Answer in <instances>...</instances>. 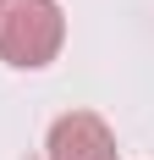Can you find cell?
I'll use <instances>...</instances> for the list:
<instances>
[{
    "mask_svg": "<svg viewBox=\"0 0 154 160\" xmlns=\"http://www.w3.org/2000/svg\"><path fill=\"white\" fill-rule=\"evenodd\" d=\"M66 44V17L55 0H0V61L6 66H50Z\"/></svg>",
    "mask_w": 154,
    "mask_h": 160,
    "instance_id": "obj_1",
    "label": "cell"
},
{
    "mask_svg": "<svg viewBox=\"0 0 154 160\" xmlns=\"http://www.w3.org/2000/svg\"><path fill=\"white\" fill-rule=\"evenodd\" d=\"M50 160H116V132L99 122L94 111H72L50 127Z\"/></svg>",
    "mask_w": 154,
    "mask_h": 160,
    "instance_id": "obj_2",
    "label": "cell"
}]
</instances>
